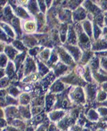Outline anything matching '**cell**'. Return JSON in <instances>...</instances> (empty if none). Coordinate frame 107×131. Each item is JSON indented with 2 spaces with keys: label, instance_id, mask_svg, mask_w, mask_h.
Listing matches in <instances>:
<instances>
[{
  "label": "cell",
  "instance_id": "obj_6",
  "mask_svg": "<svg viewBox=\"0 0 107 131\" xmlns=\"http://www.w3.org/2000/svg\"><path fill=\"white\" fill-rule=\"evenodd\" d=\"M51 51L49 49H45L39 53L40 58L42 59V62L47 61L48 62V60L51 57Z\"/></svg>",
  "mask_w": 107,
  "mask_h": 131
},
{
  "label": "cell",
  "instance_id": "obj_7",
  "mask_svg": "<svg viewBox=\"0 0 107 131\" xmlns=\"http://www.w3.org/2000/svg\"><path fill=\"white\" fill-rule=\"evenodd\" d=\"M83 23V29H84V31H86L87 36L91 37L92 34V28L91 23L89 20H85Z\"/></svg>",
  "mask_w": 107,
  "mask_h": 131
},
{
  "label": "cell",
  "instance_id": "obj_11",
  "mask_svg": "<svg viewBox=\"0 0 107 131\" xmlns=\"http://www.w3.org/2000/svg\"><path fill=\"white\" fill-rule=\"evenodd\" d=\"M100 64L104 70L107 71V58H102V59H101Z\"/></svg>",
  "mask_w": 107,
  "mask_h": 131
},
{
  "label": "cell",
  "instance_id": "obj_3",
  "mask_svg": "<svg viewBox=\"0 0 107 131\" xmlns=\"http://www.w3.org/2000/svg\"><path fill=\"white\" fill-rule=\"evenodd\" d=\"M68 66H69L63 64L61 62H58L56 63L53 68L54 75H55L56 77H59V76L62 75L65 73L66 70H67Z\"/></svg>",
  "mask_w": 107,
  "mask_h": 131
},
{
  "label": "cell",
  "instance_id": "obj_1",
  "mask_svg": "<svg viewBox=\"0 0 107 131\" xmlns=\"http://www.w3.org/2000/svg\"><path fill=\"white\" fill-rule=\"evenodd\" d=\"M57 53L60 57V60H61L62 62H64L65 64H66L69 66H72L73 64L74 63V60L72 58L70 54L64 49L62 47H60L57 49Z\"/></svg>",
  "mask_w": 107,
  "mask_h": 131
},
{
  "label": "cell",
  "instance_id": "obj_4",
  "mask_svg": "<svg viewBox=\"0 0 107 131\" xmlns=\"http://www.w3.org/2000/svg\"><path fill=\"white\" fill-rule=\"evenodd\" d=\"M86 16V11L82 8L81 6L79 7L73 13V18L74 20L75 21H79L81 20H83Z\"/></svg>",
  "mask_w": 107,
  "mask_h": 131
},
{
  "label": "cell",
  "instance_id": "obj_10",
  "mask_svg": "<svg viewBox=\"0 0 107 131\" xmlns=\"http://www.w3.org/2000/svg\"><path fill=\"white\" fill-rule=\"evenodd\" d=\"M66 24H64L61 27V30H60V38L62 40V42H64L66 40V34L67 31V26H65Z\"/></svg>",
  "mask_w": 107,
  "mask_h": 131
},
{
  "label": "cell",
  "instance_id": "obj_5",
  "mask_svg": "<svg viewBox=\"0 0 107 131\" xmlns=\"http://www.w3.org/2000/svg\"><path fill=\"white\" fill-rule=\"evenodd\" d=\"M68 42L71 45H75L77 41V37L75 32L73 26H70L69 27V33H68Z\"/></svg>",
  "mask_w": 107,
  "mask_h": 131
},
{
  "label": "cell",
  "instance_id": "obj_8",
  "mask_svg": "<svg viewBox=\"0 0 107 131\" xmlns=\"http://www.w3.org/2000/svg\"><path fill=\"white\" fill-rule=\"evenodd\" d=\"M24 29L27 32H33L36 30V24L34 21H28L24 26Z\"/></svg>",
  "mask_w": 107,
  "mask_h": 131
},
{
  "label": "cell",
  "instance_id": "obj_2",
  "mask_svg": "<svg viewBox=\"0 0 107 131\" xmlns=\"http://www.w3.org/2000/svg\"><path fill=\"white\" fill-rule=\"evenodd\" d=\"M64 48L68 51L70 55L72 56L73 59L75 62H78L80 60L82 57L81 49L76 46H72L71 45H65Z\"/></svg>",
  "mask_w": 107,
  "mask_h": 131
},
{
  "label": "cell",
  "instance_id": "obj_9",
  "mask_svg": "<svg viewBox=\"0 0 107 131\" xmlns=\"http://www.w3.org/2000/svg\"><path fill=\"white\" fill-rule=\"evenodd\" d=\"M91 57L92 56L91 55V53L87 51L86 52H84V53L83 54V56H82L80 61H81L82 64L86 63H87V62H89V60L91 59Z\"/></svg>",
  "mask_w": 107,
  "mask_h": 131
}]
</instances>
